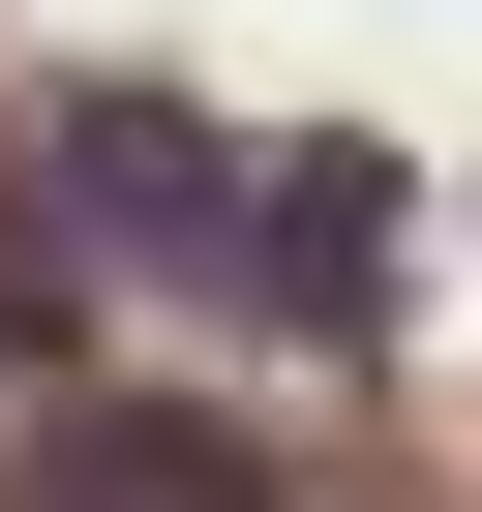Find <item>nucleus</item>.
Here are the masks:
<instances>
[{"mask_svg":"<svg viewBox=\"0 0 482 512\" xmlns=\"http://www.w3.org/2000/svg\"><path fill=\"white\" fill-rule=\"evenodd\" d=\"M61 512H272V482H241L211 422H91V452H61Z\"/></svg>","mask_w":482,"mask_h":512,"instance_id":"obj_1","label":"nucleus"}]
</instances>
